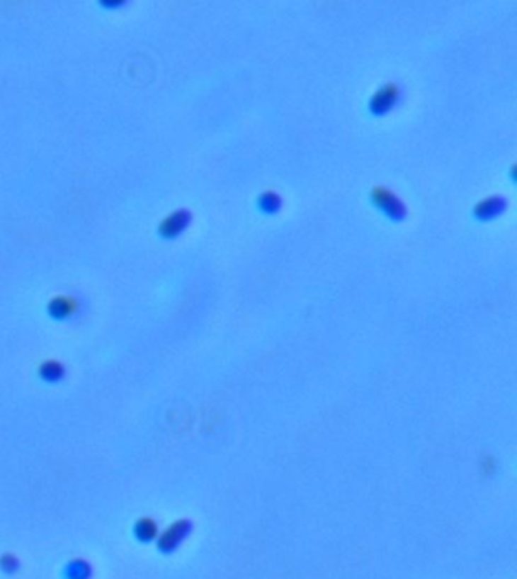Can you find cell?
I'll use <instances>...</instances> for the list:
<instances>
[{
    "label": "cell",
    "mask_w": 517,
    "mask_h": 579,
    "mask_svg": "<svg viewBox=\"0 0 517 579\" xmlns=\"http://www.w3.org/2000/svg\"><path fill=\"white\" fill-rule=\"evenodd\" d=\"M84 309H85L84 299L73 293L53 296L46 305L47 316L52 320L59 321V323L76 321L84 316Z\"/></svg>",
    "instance_id": "cell-1"
},
{
    "label": "cell",
    "mask_w": 517,
    "mask_h": 579,
    "mask_svg": "<svg viewBox=\"0 0 517 579\" xmlns=\"http://www.w3.org/2000/svg\"><path fill=\"white\" fill-rule=\"evenodd\" d=\"M370 202L373 203V207L381 211L384 216L389 219L390 222L399 223L404 222L408 216V210L405 202L396 195V193L384 185H376L370 190Z\"/></svg>",
    "instance_id": "cell-2"
},
{
    "label": "cell",
    "mask_w": 517,
    "mask_h": 579,
    "mask_svg": "<svg viewBox=\"0 0 517 579\" xmlns=\"http://www.w3.org/2000/svg\"><path fill=\"white\" fill-rule=\"evenodd\" d=\"M402 87L396 82H387L376 90L369 99V113L373 117H384L394 111L402 102Z\"/></svg>",
    "instance_id": "cell-3"
},
{
    "label": "cell",
    "mask_w": 517,
    "mask_h": 579,
    "mask_svg": "<svg viewBox=\"0 0 517 579\" xmlns=\"http://www.w3.org/2000/svg\"><path fill=\"white\" fill-rule=\"evenodd\" d=\"M193 531V523L188 519L176 520L163 531L159 532L157 539V548L163 555L175 554L182 543H184Z\"/></svg>",
    "instance_id": "cell-4"
},
{
    "label": "cell",
    "mask_w": 517,
    "mask_h": 579,
    "mask_svg": "<svg viewBox=\"0 0 517 579\" xmlns=\"http://www.w3.org/2000/svg\"><path fill=\"white\" fill-rule=\"evenodd\" d=\"M193 222V214L187 208H178L171 211L158 224L159 239L166 241H174L184 234Z\"/></svg>",
    "instance_id": "cell-5"
},
{
    "label": "cell",
    "mask_w": 517,
    "mask_h": 579,
    "mask_svg": "<svg viewBox=\"0 0 517 579\" xmlns=\"http://www.w3.org/2000/svg\"><path fill=\"white\" fill-rule=\"evenodd\" d=\"M509 207V200L501 195L487 196L486 199L479 200L475 207H473V217L478 222H492L498 219L505 212Z\"/></svg>",
    "instance_id": "cell-6"
},
{
    "label": "cell",
    "mask_w": 517,
    "mask_h": 579,
    "mask_svg": "<svg viewBox=\"0 0 517 579\" xmlns=\"http://www.w3.org/2000/svg\"><path fill=\"white\" fill-rule=\"evenodd\" d=\"M67 377V367L59 360H46L38 366V378L49 385H57Z\"/></svg>",
    "instance_id": "cell-7"
},
{
    "label": "cell",
    "mask_w": 517,
    "mask_h": 579,
    "mask_svg": "<svg viewBox=\"0 0 517 579\" xmlns=\"http://www.w3.org/2000/svg\"><path fill=\"white\" fill-rule=\"evenodd\" d=\"M132 532L138 543L149 544L152 541H157L158 535H159V527H158L157 520L152 517H140L134 523Z\"/></svg>",
    "instance_id": "cell-8"
},
{
    "label": "cell",
    "mask_w": 517,
    "mask_h": 579,
    "mask_svg": "<svg viewBox=\"0 0 517 579\" xmlns=\"http://www.w3.org/2000/svg\"><path fill=\"white\" fill-rule=\"evenodd\" d=\"M283 197L278 191L266 190L256 199V208L264 216H276L283 210Z\"/></svg>",
    "instance_id": "cell-9"
},
{
    "label": "cell",
    "mask_w": 517,
    "mask_h": 579,
    "mask_svg": "<svg viewBox=\"0 0 517 579\" xmlns=\"http://www.w3.org/2000/svg\"><path fill=\"white\" fill-rule=\"evenodd\" d=\"M93 567L82 558L70 560L62 569V579H91Z\"/></svg>",
    "instance_id": "cell-10"
},
{
    "label": "cell",
    "mask_w": 517,
    "mask_h": 579,
    "mask_svg": "<svg viewBox=\"0 0 517 579\" xmlns=\"http://www.w3.org/2000/svg\"><path fill=\"white\" fill-rule=\"evenodd\" d=\"M20 569V561L13 554L0 555V571L6 575H14Z\"/></svg>",
    "instance_id": "cell-11"
},
{
    "label": "cell",
    "mask_w": 517,
    "mask_h": 579,
    "mask_svg": "<svg viewBox=\"0 0 517 579\" xmlns=\"http://www.w3.org/2000/svg\"><path fill=\"white\" fill-rule=\"evenodd\" d=\"M101 5H102V6H105V8L115 9V8L125 6V5H126V2H123V0H111V2H101Z\"/></svg>",
    "instance_id": "cell-12"
}]
</instances>
